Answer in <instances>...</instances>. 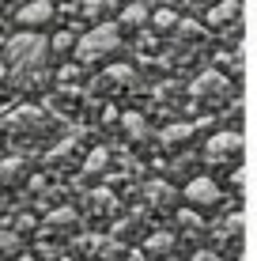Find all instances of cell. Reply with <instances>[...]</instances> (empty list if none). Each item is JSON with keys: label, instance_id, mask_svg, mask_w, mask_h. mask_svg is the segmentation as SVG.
<instances>
[{"label": "cell", "instance_id": "cell-1", "mask_svg": "<svg viewBox=\"0 0 257 261\" xmlns=\"http://www.w3.org/2000/svg\"><path fill=\"white\" fill-rule=\"evenodd\" d=\"M121 46V23H95L76 38V61H99Z\"/></svg>", "mask_w": 257, "mask_h": 261}, {"label": "cell", "instance_id": "cell-2", "mask_svg": "<svg viewBox=\"0 0 257 261\" xmlns=\"http://www.w3.org/2000/svg\"><path fill=\"white\" fill-rule=\"evenodd\" d=\"M46 38L42 34H19V38L8 42V61L19 68H31V65H42L46 61Z\"/></svg>", "mask_w": 257, "mask_h": 261}, {"label": "cell", "instance_id": "cell-3", "mask_svg": "<svg viewBox=\"0 0 257 261\" xmlns=\"http://www.w3.org/2000/svg\"><path fill=\"white\" fill-rule=\"evenodd\" d=\"M53 19V4L49 0H31V4H23L19 12H15V23L19 27H46Z\"/></svg>", "mask_w": 257, "mask_h": 261}, {"label": "cell", "instance_id": "cell-4", "mask_svg": "<svg viewBox=\"0 0 257 261\" xmlns=\"http://www.w3.org/2000/svg\"><path fill=\"white\" fill-rule=\"evenodd\" d=\"M185 197H189V204H216L219 182H212V178H189L185 182Z\"/></svg>", "mask_w": 257, "mask_h": 261}, {"label": "cell", "instance_id": "cell-5", "mask_svg": "<svg viewBox=\"0 0 257 261\" xmlns=\"http://www.w3.org/2000/svg\"><path fill=\"white\" fill-rule=\"evenodd\" d=\"M238 148H242V137H238V133H216V137L208 140V159H227V155H235Z\"/></svg>", "mask_w": 257, "mask_h": 261}, {"label": "cell", "instance_id": "cell-6", "mask_svg": "<svg viewBox=\"0 0 257 261\" xmlns=\"http://www.w3.org/2000/svg\"><path fill=\"white\" fill-rule=\"evenodd\" d=\"M212 91H219V95L227 91V80L219 76V72H205V76L193 80V87H189V95H197V98H205V95H212Z\"/></svg>", "mask_w": 257, "mask_h": 261}, {"label": "cell", "instance_id": "cell-7", "mask_svg": "<svg viewBox=\"0 0 257 261\" xmlns=\"http://www.w3.org/2000/svg\"><path fill=\"white\" fill-rule=\"evenodd\" d=\"M238 15V0H219V4L208 8V27H223Z\"/></svg>", "mask_w": 257, "mask_h": 261}, {"label": "cell", "instance_id": "cell-8", "mask_svg": "<svg viewBox=\"0 0 257 261\" xmlns=\"http://www.w3.org/2000/svg\"><path fill=\"white\" fill-rule=\"evenodd\" d=\"M144 19H148V4H140V0H129L121 8V27H140Z\"/></svg>", "mask_w": 257, "mask_h": 261}, {"label": "cell", "instance_id": "cell-9", "mask_svg": "<svg viewBox=\"0 0 257 261\" xmlns=\"http://www.w3.org/2000/svg\"><path fill=\"white\" fill-rule=\"evenodd\" d=\"M118 4H125V0H83V15L87 19H99V15L113 12Z\"/></svg>", "mask_w": 257, "mask_h": 261}, {"label": "cell", "instance_id": "cell-10", "mask_svg": "<svg viewBox=\"0 0 257 261\" xmlns=\"http://www.w3.org/2000/svg\"><path fill=\"white\" fill-rule=\"evenodd\" d=\"M189 137H193V125L189 121H178V125H170V129L159 133V140H163V144H178V140H189Z\"/></svg>", "mask_w": 257, "mask_h": 261}, {"label": "cell", "instance_id": "cell-11", "mask_svg": "<svg viewBox=\"0 0 257 261\" xmlns=\"http://www.w3.org/2000/svg\"><path fill=\"white\" fill-rule=\"evenodd\" d=\"M170 246H174V235H170V231H159V235L148 239V254H166Z\"/></svg>", "mask_w": 257, "mask_h": 261}, {"label": "cell", "instance_id": "cell-12", "mask_svg": "<svg viewBox=\"0 0 257 261\" xmlns=\"http://www.w3.org/2000/svg\"><path fill=\"white\" fill-rule=\"evenodd\" d=\"M152 23L159 27V31H174V27H178V15H174L170 8H159V12L152 15Z\"/></svg>", "mask_w": 257, "mask_h": 261}, {"label": "cell", "instance_id": "cell-13", "mask_svg": "<svg viewBox=\"0 0 257 261\" xmlns=\"http://www.w3.org/2000/svg\"><path fill=\"white\" fill-rule=\"evenodd\" d=\"M19 246H23L19 231H4V227H0V250H4V254H15Z\"/></svg>", "mask_w": 257, "mask_h": 261}, {"label": "cell", "instance_id": "cell-14", "mask_svg": "<svg viewBox=\"0 0 257 261\" xmlns=\"http://www.w3.org/2000/svg\"><path fill=\"white\" fill-rule=\"evenodd\" d=\"M121 121H125V129H129V137L132 140H140V137H144V118H140V114H125V118H121Z\"/></svg>", "mask_w": 257, "mask_h": 261}, {"label": "cell", "instance_id": "cell-15", "mask_svg": "<svg viewBox=\"0 0 257 261\" xmlns=\"http://www.w3.org/2000/svg\"><path fill=\"white\" fill-rule=\"evenodd\" d=\"M53 49H76V34L72 31H61L57 38H53Z\"/></svg>", "mask_w": 257, "mask_h": 261}, {"label": "cell", "instance_id": "cell-16", "mask_svg": "<svg viewBox=\"0 0 257 261\" xmlns=\"http://www.w3.org/2000/svg\"><path fill=\"white\" fill-rule=\"evenodd\" d=\"M106 155H110V151H102V148L91 151V159H87V170H102V167H106Z\"/></svg>", "mask_w": 257, "mask_h": 261}, {"label": "cell", "instance_id": "cell-17", "mask_svg": "<svg viewBox=\"0 0 257 261\" xmlns=\"http://www.w3.org/2000/svg\"><path fill=\"white\" fill-rule=\"evenodd\" d=\"M110 80H118V84H125V80H132V68H125V65L110 68Z\"/></svg>", "mask_w": 257, "mask_h": 261}, {"label": "cell", "instance_id": "cell-18", "mask_svg": "<svg viewBox=\"0 0 257 261\" xmlns=\"http://www.w3.org/2000/svg\"><path fill=\"white\" fill-rule=\"evenodd\" d=\"M72 208H57V212H49V223H68V220H72Z\"/></svg>", "mask_w": 257, "mask_h": 261}, {"label": "cell", "instance_id": "cell-19", "mask_svg": "<svg viewBox=\"0 0 257 261\" xmlns=\"http://www.w3.org/2000/svg\"><path fill=\"white\" fill-rule=\"evenodd\" d=\"M57 261H72V257H57Z\"/></svg>", "mask_w": 257, "mask_h": 261}, {"label": "cell", "instance_id": "cell-20", "mask_svg": "<svg viewBox=\"0 0 257 261\" xmlns=\"http://www.w3.org/2000/svg\"><path fill=\"white\" fill-rule=\"evenodd\" d=\"M0 76H4V65H0Z\"/></svg>", "mask_w": 257, "mask_h": 261}]
</instances>
